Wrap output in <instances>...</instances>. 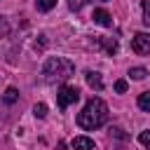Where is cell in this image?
<instances>
[{
	"mask_svg": "<svg viewBox=\"0 0 150 150\" xmlns=\"http://www.w3.org/2000/svg\"><path fill=\"white\" fill-rule=\"evenodd\" d=\"M105 122H108V105H105V101L98 98V96L89 98L87 105L82 108V112L77 115V124H80V129H84V131H94V129L103 127Z\"/></svg>",
	"mask_w": 150,
	"mask_h": 150,
	"instance_id": "obj_1",
	"label": "cell"
},
{
	"mask_svg": "<svg viewBox=\"0 0 150 150\" xmlns=\"http://www.w3.org/2000/svg\"><path fill=\"white\" fill-rule=\"evenodd\" d=\"M75 73V63L70 59H63V56H49L42 66V75H45V82L54 84V82H66L70 75Z\"/></svg>",
	"mask_w": 150,
	"mask_h": 150,
	"instance_id": "obj_2",
	"label": "cell"
},
{
	"mask_svg": "<svg viewBox=\"0 0 150 150\" xmlns=\"http://www.w3.org/2000/svg\"><path fill=\"white\" fill-rule=\"evenodd\" d=\"M77 98H80V89L77 87H68V84H63L59 89V94H56V103H59L61 110H66L68 105H73Z\"/></svg>",
	"mask_w": 150,
	"mask_h": 150,
	"instance_id": "obj_3",
	"label": "cell"
},
{
	"mask_svg": "<svg viewBox=\"0 0 150 150\" xmlns=\"http://www.w3.org/2000/svg\"><path fill=\"white\" fill-rule=\"evenodd\" d=\"M131 49L136 54H148L150 52V35L148 33H136L131 38Z\"/></svg>",
	"mask_w": 150,
	"mask_h": 150,
	"instance_id": "obj_4",
	"label": "cell"
},
{
	"mask_svg": "<svg viewBox=\"0 0 150 150\" xmlns=\"http://www.w3.org/2000/svg\"><path fill=\"white\" fill-rule=\"evenodd\" d=\"M91 19H94V23H98V26H105V28H110L112 26V16L105 12V9H94V14H91Z\"/></svg>",
	"mask_w": 150,
	"mask_h": 150,
	"instance_id": "obj_5",
	"label": "cell"
},
{
	"mask_svg": "<svg viewBox=\"0 0 150 150\" xmlns=\"http://www.w3.org/2000/svg\"><path fill=\"white\" fill-rule=\"evenodd\" d=\"M84 80H87V84H89L91 89H96V91L103 89V77H101V73H96V70H87V73H84Z\"/></svg>",
	"mask_w": 150,
	"mask_h": 150,
	"instance_id": "obj_6",
	"label": "cell"
},
{
	"mask_svg": "<svg viewBox=\"0 0 150 150\" xmlns=\"http://www.w3.org/2000/svg\"><path fill=\"white\" fill-rule=\"evenodd\" d=\"M70 145H73L75 150H94V148H96V145H94V141H91L89 136H75Z\"/></svg>",
	"mask_w": 150,
	"mask_h": 150,
	"instance_id": "obj_7",
	"label": "cell"
},
{
	"mask_svg": "<svg viewBox=\"0 0 150 150\" xmlns=\"http://www.w3.org/2000/svg\"><path fill=\"white\" fill-rule=\"evenodd\" d=\"M2 101H5L7 105L16 103V101H19V89H14V87H7V89H5V94H2Z\"/></svg>",
	"mask_w": 150,
	"mask_h": 150,
	"instance_id": "obj_8",
	"label": "cell"
},
{
	"mask_svg": "<svg viewBox=\"0 0 150 150\" xmlns=\"http://www.w3.org/2000/svg\"><path fill=\"white\" fill-rule=\"evenodd\" d=\"M98 45H103V49L112 56V54H117V42L112 40V38H103V40H98Z\"/></svg>",
	"mask_w": 150,
	"mask_h": 150,
	"instance_id": "obj_9",
	"label": "cell"
},
{
	"mask_svg": "<svg viewBox=\"0 0 150 150\" xmlns=\"http://www.w3.org/2000/svg\"><path fill=\"white\" fill-rule=\"evenodd\" d=\"M35 7H38V12H49L56 7V0H35Z\"/></svg>",
	"mask_w": 150,
	"mask_h": 150,
	"instance_id": "obj_10",
	"label": "cell"
},
{
	"mask_svg": "<svg viewBox=\"0 0 150 150\" xmlns=\"http://www.w3.org/2000/svg\"><path fill=\"white\" fill-rule=\"evenodd\" d=\"M138 108L145 110V112H150V91H143L138 96Z\"/></svg>",
	"mask_w": 150,
	"mask_h": 150,
	"instance_id": "obj_11",
	"label": "cell"
},
{
	"mask_svg": "<svg viewBox=\"0 0 150 150\" xmlns=\"http://www.w3.org/2000/svg\"><path fill=\"white\" fill-rule=\"evenodd\" d=\"M145 75H148V70H145V68H141V66L129 70V77H131V80H145Z\"/></svg>",
	"mask_w": 150,
	"mask_h": 150,
	"instance_id": "obj_12",
	"label": "cell"
},
{
	"mask_svg": "<svg viewBox=\"0 0 150 150\" xmlns=\"http://www.w3.org/2000/svg\"><path fill=\"white\" fill-rule=\"evenodd\" d=\"M33 115H35L38 120H42V117L47 115V105H45V103H35V105H33Z\"/></svg>",
	"mask_w": 150,
	"mask_h": 150,
	"instance_id": "obj_13",
	"label": "cell"
},
{
	"mask_svg": "<svg viewBox=\"0 0 150 150\" xmlns=\"http://www.w3.org/2000/svg\"><path fill=\"white\" fill-rule=\"evenodd\" d=\"M143 23L150 26V0H143Z\"/></svg>",
	"mask_w": 150,
	"mask_h": 150,
	"instance_id": "obj_14",
	"label": "cell"
},
{
	"mask_svg": "<svg viewBox=\"0 0 150 150\" xmlns=\"http://www.w3.org/2000/svg\"><path fill=\"white\" fill-rule=\"evenodd\" d=\"M110 136H115V138H120V141H127L129 136L124 134V129H120V127H112L110 129Z\"/></svg>",
	"mask_w": 150,
	"mask_h": 150,
	"instance_id": "obj_15",
	"label": "cell"
},
{
	"mask_svg": "<svg viewBox=\"0 0 150 150\" xmlns=\"http://www.w3.org/2000/svg\"><path fill=\"white\" fill-rule=\"evenodd\" d=\"M84 2H87V0H68V7H70L73 12H80V9L84 7Z\"/></svg>",
	"mask_w": 150,
	"mask_h": 150,
	"instance_id": "obj_16",
	"label": "cell"
},
{
	"mask_svg": "<svg viewBox=\"0 0 150 150\" xmlns=\"http://www.w3.org/2000/svg\"><path fill=\"white\" fill-rule=\"evenodd\" d=\"M138 141H141V145L150 148V131H141V134H138Z\"/></svg>",
	"mask_w": 150,
	"mask_h": 150,
	"instance_id": "obj_17",
	"label": "cell"
},
{
	"mask_svg": "<svg viewBox=\"0 0 150 150\" xmlns=\"http://www.w3.org/2000/svg\"><path fill=\"white\" fill-rule=\"evenodd\" d=\"M115 91H117V94H124V91H127V80H117V82H115Z\"/></svg>",
	"mask_w": 150,
	"mask_h": 150,
	"instance_id": "obj_18",
	"label": "cell"
},
{
	"mask_svg": "<svg viewBox=\"0 0 150 150\" xmlns=\"http://www.w3.org/2000/svg\"><path fill=\"white\" fill-rule=\"evenodd\" d=\"M0 33H7V23H5L2 19H0Z\"/></svg>",
	"mask_w": 150,
	"mask_h": 150,
	"instance_id": "obj_19",
	"label": "cell"
}]
</instances>
